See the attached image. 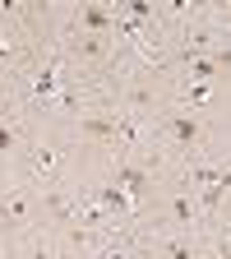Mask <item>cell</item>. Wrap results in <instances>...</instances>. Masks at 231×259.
Returning <instances> with one entry per match:
<instances>
[{
	"label": "cell",
	"instance_id": "6da1fadb",
	"mask_svg": "<svg viewBox=\"0 0 231 259\" xmlns=\"http://www.w3.org/2000/svg\"><path fill=\"white\" fill-rule=\"evenodd\" d=\"M32 222V194L28 190H5L0 199V227H28Z\"/></svg>",
	"mask_w": 231,
	"mask_h": 259
},
{
	"label": "cell",
	"instance_id": "7a4b0ae2",
	"mask_svg": "<svg viewBox=\"0 0 231 259\" xmlns=\"http://www.w3.org/2000/svg\"><path fill=\"white\" fill-rule=\"evenodd\" d=\"M116 130H120V116H116V111L79 116V135H83V139H107V144H116Z\"/></svg>",
	"mask_w": 231,
	"mask_h": 259
},
{
	"label": "cell",
	"instance_id": "3957f363",
	"mask_svg": "<svg viewBox=\"0 0 231 259\" xmlns=\"http://www.w3.org/2000/svg\"><path fill=\"white\" fill-rule=\"evenodd\" d=\"M111 181H120V190L129 194V199H139V194H148V190H153V176H148L144 167H134V162H120Z\"/></svg>",
	"mask_w": 231,
	"mask_h": 259
},
{
	"label": "cell",
	"instance_id": "277c9868",
	"mask_svg": "<svg viewBox=\"0 0 231 259\" xmlns=\"http://www.w3.org/2000/svg\"><path fill=\"white\" fill-rule=\"evenodd\" d=\"M167 135H171L180 148L199 144V116H194V111H171V116H167Z\"/></svg>",
	"mask_w": 231,
	"mask_h": 259
},
{
	"label": "cell",
	"instance_id": "5b68a950",
	"mask_svg": "<svg viewBox=\"0 0 231 259\" xmlns=\"http://www.w3.org/2000/svg\"><path fill=\"white\" fill-rule=\"evenodd\" d=\"M56 162H60V148H56V144H32V148H28V176L47 181V176L56 171Z\"/></svg>",
	"mask_w": 231,
	"mask_h": 259
},
{
	"label": "cell",
	"instance_id": "8992f818",
	"mask_svg": "<svg viewBox=\"0 0 231 259\" xmlns=\"http://www.w3.org/2000/svg\"><path fill=\"white\" fill-rule=\"evenodd\" d=\"M97 204H102L107 213H116V218H129V208H134V199L120 190V181H107L102 190H97Z\"/></svg>",
	"mask_w": 231,
	"mask_h": 259
},
{
	"label": "cell",
	"instance_id": "52a82bcc",
	"mask_svg": "<svg viewBox=\"0 0 231 259\" xmlns=\"http://www.w3.org/2000/svg\"><path fill=\"white\" fill-rule=\"evenodd\" d=\"M116 47H111V37H97V32H79V42H74V56L79 60H107Z\"/></svg>",
	"mask_w": 231,
	"mask_h": 259
},
{
	"label": "cell",
	"instance_id": "ba28073f",
	"mask_svg": "<svg viewBox=\"0 0 231 259\" xmlns=\"http://www.w3.org/2000/svg\"><path fill=\"white\" fill-rule=\"evenodd\" d=\"M194 218H199V204L190 199V190H176L171 194V222L176 227H194Z\"/></svg>",
	"mask_w": 231,
	"mask_h": 259
},
{
	"label": "cell",
	"instance_id": "9c48e42d",
	"mask_svg": "<svg viewBox=\"0 0 231 259\" xmlns=\"http://www.w3.org/2000/svg\"><path fill=\"white\" fill-rule=\"evenodd\" d=\"M208 97H213V83H199V79L185 83V102H190V107H204Z\"/></svg>",
	"mask_w": 231,
	"mask_h": 259
},
{
	"label": "cell",
	"instance_id": "30bf717a",
	"mask_svg": "<svg viewBox=\"0 0 231 259\" xmlns=\"http://www.w3.org/2000/svg\"><path fill=\"white\" fill-rule=\"evenodd\" d=\"M19 148V135H14V125L10 120H0V157H10Z\"/></svg>",
	"mask_w": 231,
	"mask_h": 259
},
{
	"label": "cell",
	"instance_id": "8fae6325",
	"mask_svg": "<svg viewBox=\"0 0 231 259\" xmlns=\"http://www.w3.org/2000/svg\"><path fill=\"white\" fill-rule=\"evenodd\" d=\"M162 259H199V254H194V245H190V241H171L167 250H162Z\"/></svg>",
	"mask_w": 231,
	"mask_h": 259
},
{
	"label": "cell",
	"instance_id": "7c38bea8",
	"mask_svg": "<svg viewBox=\"0 0 231 259\" xmlns=\"http://www.w3.org/2000/svg\"><path fill=\"white\" fill-rule=\"evenodd\" d=\"M10 56H14V47H10L5 37H0V60H10Z\"/></svg>",
	"mask_w": 231,
	"mask_h": 259
},
{
	"label": "cell",
	"instance_id": "4fadbf2b",
	"mask_svg": "<svg viewBox=\"0 0 231 259\" xmlns=\"http://www.w3.org/2000/svg\"><path fill=\"white\" fill-rule=\"evenodd\" d=\"M222 28H226V32H231V5H226V14H222Z\"/></svg>",
	"mask_w": 231,
	"mask_h": 259
},
{
	"label": "cell",
	"instance_id": "5bb4252c",
	"mask_svg": "<svg viewBox=\"0 0 231 259\" xmlns=\"http://www.w3.org/2000/svg\"><path fill=\"white\" fill-rule=\"evenodd\" d=\"M0 259H5V250H0Z\"/></svg>",
	"mask_w": 231,
	"mask_h": 259
}]
</instances>
